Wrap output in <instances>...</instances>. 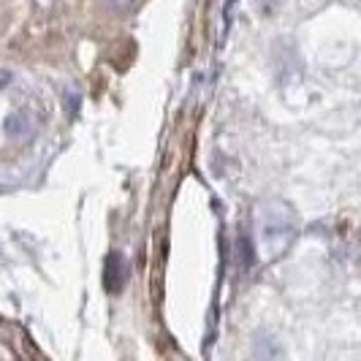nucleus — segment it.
Wrapping results in <instances>:
<instances>
[{"mask_svg": "<svg viewBox=\"0 0 361 361\" xmlns=\"http://www.w3.org/2000/svg\"><path fill=\"white\" fill-rule=\"evenodd\" d=\"M258 231H261V245L267 255L283 253L296 234V217L283 201H267L258 209Z\"/></svg>", "mask_w": 361, "mask_h": 361, "instance_id": "obj_1", "label": "nucleus"}, {"mask_svg": "<svg viewBox=\"0 0 361 361\" xmlns=\"http://www.w3.org/2000/svg\"><path fill=\"white\" fill-rule=\"evenodd\" d=\"M128 280V264L120 253H109L104 261V286L109 293H120Z\"/></svg>", "mask_w": 361, "mask_h": 361, "instance_id": "obj_2", "label": "nucleus"}, {"mask_svg": "<svg viewBox=\"0 0 361 361\" xmlns=\"http://www.w3.org/2000/svg\"><path fill=\"white\" fill-rule=\"evenodd\" d=\"M101 3H104L106 8H114V11H126L133 0H101Z\"/></svg>", "mask_w": 361, "mask_h": 361, "instance_id": "obj_3", "label": "nucleus"}]
</instances>
